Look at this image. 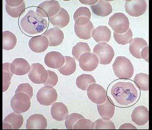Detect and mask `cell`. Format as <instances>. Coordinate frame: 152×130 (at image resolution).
<instances>
[{
    "instance_id": "obj_21",
    "label": "cell",
    "mask_w": 152,
    "mask_h": 130,
    "mask_svg": "<svg viewBox=\"0 0 152 130\" xmlns=\"http://www.w3.org/2000/svg\"><path fill=\"white\" fill-rule=\"evenodd\" d=\"M10 70L13 74L24 76L29 73L31 70V66L25 59L16 58L10 64Z\"/></svg>"
},
{
    "instance_id": "obj_25",
    "label": "cell",
    "mask_w": 152,
    "mask_h": 130,
    "mask_svg": "<svg viewBox=\"0 0 152 130\" xmlns=\"http://www.w3.org/2000/svg\"><path fill=\"white\" fill-rule=\"evenodd\" d=\"M92 12L95 15L101 17H106L109 15L113 12L111 4L107 1H98V2L91 6Z\"/></svg>"
},
{
    "instance_id": "obj_15",
    "label": "cell",
    "mask_w": 152,
    "mask_h": 130,
    "mask_svg": "<svg viewBox=\"0 0 152 130\" xmlns=\"http://www.w3.org/2000/svg\"><path fill=\"white\" fill-rule=\"evenodd\" d=\"M23 124V117L21 113L13 112L7 115L3 121V130H18Z\"/></svg>"
},
{
    "instance_id": "obj_20",
    "label": "cell",
    "mask_w": 152,
    "mask_h": 130,
    "mask_svg": "<svg viewBox=\"0 0 152 130\" xmlns=\"http://www.w3.org/2000/svg\"><path fill=\"white\" fill-rule=\"evenodd\" d=\"M49 41V46L57 47L62 44L64 39V34L60 29L54 27L47 30L43 34Z\"/></svg>"
},
{
    "instance_id": "obj_3",
    "label": "cell",
    "mask_w": 152,
    "mask_h": 130,
    "mask_svg": "<svg viewBox=\"0 0 152 130\" xmlns=\"http://www.w3.org/2000/svg\"><path fill=\"white\" fill-rule=\"evenodd\" d=\"M115 76L122 79H129L133 76L134 68L129 59L124 56L117 57L113 64Z\"/></svg>"
},
{
    "instance_id": "obj_14",
    "label": "cell",
    "mask_w": 152,
    "mask_h": 130,
    "mask_svg": "<svg viewBox=\"0 0 152 130\" xmlns=\"http://www.w3.org/2000/svg\"><path fill=\"white\" fill-rule=\"evenodd\" d=\"M65 61V57L57 51L48 52L44 58L45 64L48 67L53 69H59L63 66Z\"/></svg>"
},
{
    "instance_id": "obj_34",
    "label": "cell",
    "mask_w": 152,
    "mask_h": 130,
    "mask_svg": "<svg viewBox=\"0 0 152 130\" xmlns=\"http://www.w3.org/2000/svg\"><path fill=\"white\" fill-rule=\"evenodd\" d=\"M26 10V4L24 2L21 6L18 7H11L7 4H6V12L10 16L18 18L21 16L25 13Z\"/></svg>"
},
{
    "instance_id": "obj_28",
    "label": "cell",
    "mask_w": 152,
    "mask_h": 130,
    "mask_svg": "<svg viewBox=\"0 0 152 130\" xmlns=\"http://www.w3.org/2000/svg\"><path fill=\"white\" fill-rule=\"evenodd\" d=\"M16 35L8 31L3 32V49L5 51L12 50L16 46Z\"/></svg>"
},
{
    "instance_id": "obj_9",
    "label": "cell",
    "mask_w": 152,
    "mask_h": 130,
    "mask_svg": "<svg viewBox=\"0 0 152 130\" xmlns=\"http://www.w3.org/2000/svg\"><path fill=\"white\" fill-rule=\"evenodd\" d=\"M60 5L59 2L55 0L46 1L38 5L36 13L43 18H51L54 16L60 10Z\"/></svg>"
},
{
    "instance_id": "obj_11",
    "label": "cell",
    "mask_w": 152,
    "mask_h": 130,
    "mask_svg": "<svg viewBox=\"0 0 152 130\" xmlns=\"http://www.w3.org/2000/svg\"><path fill=\"white\" fill-rule=\"evenodd\" d=\"M88 98L96 104H101L107 98V92L101 85L97 84L90 85L87 89Z\"/></svg>"
},
{
    "instance_id": "obj_31",
    "label": "cell",
    "mask_w": 152,
    "mask_h": 130,
    "mask_svg": "<svg viewBox=\"0 0 152 130\" xmlns=\"http://www.w3.org/2000/svg\"><path fill=\"white\" fill-rule=\"evenodd\" d=\"M13 74L10 70V64L9 62L3 64V92H5L10 87Z\"/></svg>"
},
{
    "instance_id": "obj_2",
    "label": "cell",
    "mask_w": 152,
    "mask_h": 130,
    "mask_svg": "<svg viewBox=\"0 0 152 130\" xmlns=\"http://www.w3.org/2000/svg\"><path fill=\"white\" fill-rule=\"evenodd\" d=\"M20 25L24 32L33 35L44 32L48 28V22L46 19L39 16L34 11L31 10L22 17Z\"/></svg>"
},
{
    "instance_id": "obj_37",
    "label": "cell",
    "mask_w": 152,
    "mask_h": 130,
    "mask_svg": "<svg viewBox=\"0 0 152 130\" xmlns=\"http://www.w3.org/2000/svg\"><path fill=\"white\" fill-rule=\"evenodd\" d=\"M84 117L82 114L77 113H73L71 114H68L65 118V125L67 129H73V126L77 121L81 118H83Z\"/></svg>"
},
{
    "instance_id": "obj_41",
    "label": "cell",
    "mask_w": 152,
    "mask_h": 130,
    "mask_svg": "<svg viewBox=\"0 0 152 130\" xmlns=\"http://www.w3.org/2000/svg\"><path fill=\"white\" fill-rule=\"evenodd\" d=\"M141 59H144L146 62H149V47L148 46H146L142 48L141 51Z\"/></svg>"
},
{
    "instance_id": "obj_27",
    "label": "cell",
    "mask_w": 152,
    "mask_h": 130,
    "mask_svg": "<svg viewBox=\"0 0 152 130\" xmlns=\"http://www.w3.org/2000/svg\"><path fill=\"white\" fill-rule=\"evenodd\" d=\"M65 61L63 66L58 69L60 74L65 76H69L72 75L76 71V61L73 57L69 56H65Z\"/></svg>"
},
{
    "instance_id": "obj_10",
    "label": "cell",
    "mask_w": 152,
    "mask_h": 130,
    "mask_svg": "<svg viewBox=\"0 0 152 130\" xmlns=\"http://www.w3.org/2000/svg\"><path fill=\"white\" fill-rule=\"evenodd\" d=\"M48 77V70L40 63H34L31 65L29 72L28 78L32 83L35 84H44Z\"/></svg>"
},
{
    "instance_id": "obj_5",
    "label": "cell",
    "mask_w": 152,
    "mask_h": 130,
    "mask_svg": "<svg viewBox=\"0 0 152 130\" xmlns=\"http://www.w3.org/2000/svg\"><path fill=\"white\" fill-rule=\"evenodd\" d=\"M94 53L98 57L99 64L107 65L111 63L114 56V49L110 45L105 42H101L95 46Z\"/></svg>"
},
{
    "instance_id": "obj_33",
    "label": "cell",
    "mask_w": 152,
    "mask_h": 130,
    "mask_svg": "<svg viewBox=\"0 0 152 130\" xmlns=\"http://www.w3.org/2000/svg\"><path fill=\"white\" fill-rule=\"evenodd\" d=\"M114 38L118 44L126 45L130 44L133 39V32L131 29L129 28L126 33L124 34H117L114 32Z\"/></svg>"
},
{
    "instance_id": "obj_13",
    "label": "cell",
    "mask_w": 152,
    "mask_h": 130,
    "mask_svg": "<svg viewBox=\"0 0 152 130\" xmlns=\"http://www.w3.org/2000/svg\"><path fill=\"white\" fill-rule=\"evenodd\" d=\"M79 66L85 72H92L96 69L99 64L98 57L94 53L87 52L79 58Z\"/></svg>"
},
{
    "instance_id": "obj_24",
    "label": "cell",
    "mask_w": 152,
    "mask_h": 130,
    "mask_svg": "<svg viewBox=\"0 0 152 130\" xmlns=\"http://www.w3.org/2000/svg\"><path fill=\"white\" fill-rule=\"evenodd\" d=\"M51 114L55 121H64L69 114V110L63 102H54L51 107Z\"/></svg>"
},
{
    "instance_id": "obj_17",
    "label": "cell",
    "mask_w": 152,
    "mask_h": 130,
    "mask_svg": "<svg viewBox=\"0 0 152 130\" xmlns=\"http://www.w3.org/2000/svg\"><path fill=\"white\" fill-rule=\"evenodd\" d=\"M49 41L44 35H39L33 37L29 40V47L31 51L37 53H43L48 49Z\"/></svg>"
},
{
    "instance_id": "obj_18",
    "label": "cell",
    "mask_w": 152,
    "mask_h": 130,
    "mask_svg": "<svg viewBox=\"0 0 152 130\" xmlns=\"http://www.w3.org/2000/svg\"><path fill=\"white\" fill-rule=\"evenodd\" d=\"M132 120L138 126H143L149 121V112L145 106H139L134 109L131 115Z\"/></svg>"
},
{
    "instance_id": "obj_19",
    "label": "cell",
    "mask_w": 152,
    "mask_h": 130,
    "mask_svg": "<svg viewBox=\"0 0 152 130\" xmlns=\"http://www.w3.org/2000/svg\"><path fill=\"white\" fill-rule=\"evenodd\" d=\"M26 126L28 130H44L48 126V121L42 114H33L27 119Z\"/></svg>"
},
{
    "instance_id": "obj_12",
    "label": "cell",
    "mask_w": 152,
    "mask_h": 130,
    "mask_svg": "<svg viewBox=\"0 0 152 130\" xmlns=\"http://www.w3.org/2000/svg\"><path fill=\"white\" fill-rule=\"evenodd\" d=\"M147 2L145 0L126 1L125 10L130 16L140 17L142 16L147 10Z\"/></svg>"
},
{
    "instance_id": "obj_29",
    "label": "cell",
    "mask_w": 152,
    "mask_h": 130,
    "mask_svg": "<svg viewBox=\"0 0 152 130\" xmlns=\"http://www.w3.org/2000/svg\"><path fill=\"white\" fill-rule=\"evenodd\" d=\"M76 83L78 89L86 91L90 85L96 83V80L92 75L83 74L77 77Z\"/></svg>"
},
{
    "instance_id": "obj_6",
    "label": "cell",
    "mask_w": 152,
    "mask_h": 130,
    "mask_svg": "<svg viewBox=\"0 0 152 130\" xmlns=\"http://www.w3.org/2000/svg\"><path fill=\"white\" fill-rule=\"evenodd\" d=\"M109 25L117 34H124L129 28L130 22L128 17L124 13H115L109 18Z\"/></svg>"
},
{
    "instance_id": "obj_36",
    "label": "cell",
    "mask_w": 152,
    "mask_h": 130,
    "mask_svg": "<svg viewBox=\"0 0 152 130\" xmlns=\"http://www.w3.org/2000/svg\"><path fill=\"white\" fill-rule=\"evenodd\" d=\"M94 129H116L115 125L112 121L110 120L105 121L102 118L95 121L94 123Z\"/></svg>"
},
{
    "instance_id": "obj_4",
    "label": "cell",
    "mask_w": 152,
    "mask_h": 130,
    "mask_svg": "<svg viewBox=\"0 0 152 130\" xmlns=\"http://www.w3.org/2000/svg\"><path fill=\"white\" fill-rule=\"evenodd\" d=\"M74 29L75 34L79 38L89 40L92 37L94 26L89 19L86 17H81L75 21Z\"/></svg>"
},
{
    "instance_id": "obj_16",
    "label": "cell",
    "mask_w": 152,
    "mask_h": 130,
    "mask_svg": "<svg viewBox=\"0 0 152 130\" xmlns=\"http://www.w3.org/2000/svg\"><path fill=\"white\" fill-rule=\"evenodd\" d=\"M97 108L98 113L103 120H110L114 117L115 106L114 102L109 96H107L105 102L101 104H97Z\"/></svg>"
},
{
    "instance_id": "obj_1",
    "label": "cell",
    "mask_w": 152,
    "mask_h": 130,
    "mask_svg": "<svg viewBox=\"0 0 152 130\" xmlns=\"http://www.w3.org/2000/svg\"><path fill=\"white\" fill-rule=\"evenodd\" d=\"M111 94L118 104L128 106L135 102L138 97V91L133 83L118 82L112 87Z\"/></svg>"
},
{
    "instance_id": "obj_30",
    "label": "cell",
    "mask_w": 152,
    "mask_h": 130,
    "mask_svg": "<svg viewBox=\"0 0 152 130\" xmlns=\"http://www.w3.org/2000/svg\"><path fill=\"white\" fill-rule=\"evenodd\" d=\"M134 81L138 88L143 91H148L149 89V76L148 74L140 73L137 74Z\"/></svg>"
},
{
    "instance_id": "obj_39",
    "label": "cell",
    "mask_w": 152,
    "mask_h": 130,
    "mask_svg": "<svg viewBox=\"0 0 152 130\" xmlns=\"http://www.w3.org/2000/svg\"><path fill=\"white\" fill-rule=\"evenodd\" d=\"M25 93L32 98L33 96V89L32 86L28 83H23L19 85L17 87L15 94L18 93Z\"/></svg>"
},
{
    "instance_id": "obj_22",
    "label": "cell",
    "mask_w": 152,
    "mask_h": 130,
    "mask_svg": "<svg viewBox=\"0 0 152 130\" xmlns=\"http://www.w3.org/2000/svg\"><path fill=\"white\" fill-rule=\"evenodd\" d=\"M49 21L54 27L59 29L63 28L69 24L70 15L66 10L61 8L56 15L49 18Z\"/></svg>"
},
{
    "instance_id": "obj_26",
    "label": "cell",
    "mask_w": 152,
    "mask_h": 130,
    "mask_svg": "<svg viewBox=\"0 0 152 130\" xmlns=\"http://www.w3.org/2000/svg\"><path fill=\"white\" fill-rule=\"evenodd\" d=\"M147 46H148V44L145 39L141 38H133L130 42L129 48L130 54L134 57L140 59H141L140 55L141 51L142 48Z\"/></svg>"
},
{
    "instance_id": "obj_35",
    "label": "cell",
    "mask_w": 152,
    "mask_h": 130,
    "mask_svg": "<svg viewBox=\"0 0 152 130\" xmlns=\"http://www.w3.org/2000/svg\"><path fill=\"white\" fill-rule=\"evenodd\" d=\"M73 129L75 130H92L94 129V123L92 121L86 119L84 118H81L77 121L73 126Z\"/></svg>"
},
{
    "instance_id": "obj_7",
    "label": "cell",
    "mask_w": 152,
    "mask_h": 130,
    "mask_svg": "<svg viewBox=\"0 0 152 130\" xmlns=\"http://www.w3.org/2000/svg\"><path fill=\"white\" fill-rule=\"evenodd\" d=\"M31 98L25 93L15 94L10 100V106L14 112L22 113L28 111L31 107Z\"/></svg>"
},
{
    "instance_id": "obj_38",
    "label": "cell",
    "mask_w": 152,
    "mask_h": 130,
    "mask_svg": "<svg viewBox=\"0 0 152 130\" xmlns=\"http://www.w3.org/2000/svg\"><path fill=\"white\" fill-rule=\"evenodd\" d=\"M81 17H86L89 19L91 17V13L88 8L85 7H80L76 10L73 15V19L75 21Z\"/></svg>"
},
{
    "instance_id": "obj_44",
    "label": "cell",
    "mask_w": 152,
    "mask_h": 130,
    "mask_svg": "<svg viewBox=\"0 0 152 130\" xmlns=\"http://www.w3.org/2000/svg\"><path fill=\"white\" fill-rule=\"evenodd\" d=\"M98 0H79V2L83 4L86 5H90V6H93L95 5V4L98 2Z\"/></svg>"
},
{
    "instance_id": "obj_42",
    "label": "cell",
    "mask_w": 152,
    "mask_h": 130,
    "mask_svg": "<svg viewBox=\"0 0 152 130\" xmlns=\"http://www.w3.org/2000/svg\"><path fill=\"white\" fill-rule=\"evenodd\" d=\"M6 4L11 7H18L25 2L23 0H6Z\"/></svg>"
},
{
    "instance_id": "obj_32",
    "label": "cell",
    "mask_w": 152,
    "mask_h": 130,
    "mask_svg": "<svg viewBox=\"0 0 152 130\" xmlns=\"http://www.w3.org/2000/svg\"><path fill=\"white\" fill-rule=\"evenodd\" d=\"M87 52H91V48L89 47L88 44L80 42L73 46L72 54L74 58L77 60H78L79 57L83 54Z\"/></svg>"
},
{
    "instance_id": "obj_43",
    "label": "cell",
    "mask_w": 152,
    "mask_h": 130,
    "mask_svg": "<svg viewBox=\"0 0 152 130\" xmlns=\"http://www.w3.org/2000/svg\"><path fill=\"white\" fill-rule=\"evenodd\" d=\"M119 129H120V130H124V129H126V130L135 129V130H136L137 128L134 125H133V124H130V123H125V124H122V125H121L120 127H119Z\"/></svg>"
},
{
    "instance_id": "obj_23",
    "label": "cell",
    "mask_w": 152,
    "mask_h": 130,
    "mask_svg": "<svg viewBox=\"0 0 152 130\" xmlns=\"http://www.w3.org/2000/svg\"><path fill=\"white\" fill-rule=\"evenodd\" d=\"M110 29L105 25H99L94 29L92 33V37L97 43H108L111 39Z\"/></svg>"
},
{
    "instance_id": "obj_8",
    "label": "cell",
    "mask_w": 152,
    "mask_h": 130,
    "mask_svg": "<svg viewBox=\"0 0 152 130\" xmlns=\"http://www.w3.org/2000/svg\"><path fill=\"white\" fill-rule=\"evenodd\" d=\"M58 99V93L53 87L45 86L40 89L37 94L38 102L44 106H50L56 102Z\"/></svg>"
},
{
    "instance_id": "obj_40",
    "label": "cell",
    "mask_w": 152,
    "mask_h": 130,
    "mask_svg": "<svg viewBox=\"0 0 152 130\" xmlns=\"http://www.w3.org/2000/svg\"><path fill=\"white\" fill-rule=\"evenodd\" d=\"M48 77L46 83L44 84L45 86H50L54 87L57 85L58 82V76L57 74L51 70H48Z\"/></svg>"
}]
</instances>
